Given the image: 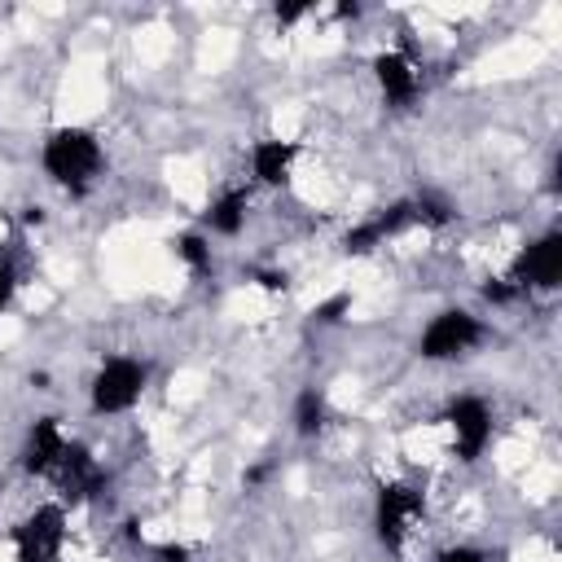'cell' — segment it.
<instances>
[{"label":"cell","mask_w":562,"mask_h":562,"mask_svg":"<svg viewBox=\"0 0 562 562\" xmlns=\"http://www.w3.org/2000/svg\"><path fill=\"white\" fill-rule=\"evenodd\" d=\"M40 167H44V176H48L57 189H66L70 198H83V193L97 184L101 167H105V149H101V140H97L92 127L66 123V127H53V132L44 136V145H40Z\"/></svg>","instance_id":"obj_1"},{"label":"cell","mask_w":562,"mask_h":562,"mask_svg":"<svg viewBox=\"0 0 562 562\" xmlns=\"http://www.w3.org/2000/svg\"><path fill=\"white\" fill-rule=\"evenodd\" d=\"M145 382H149L145 360H136V356H110V360L97 369L92 386H88V404H92V413H97V417L127 413V408H136V404H140Z\"/></svg>","instance_id":"obj_2"},{"label":"cell","mask_w":562,"mask_h":562,"mask_svg":"<svg viewBox=\"0 0 562 562\" xmlns=\"http://www.w3.org/2000/svg\"><path fill=\"white\" fill-rule=\"evenodd\" d=\"M9 540L18 562H57L66 549V505L61 501L35 505L22 522H13Z\"/></svg>","instance_id":"obj_3"},{"label":"cell","mask_w":562,"mask_h":562,"mask_svg":"<svg viewBox=\"0 0 562 562\" xmlns=\"http://www.w3.org/2000/svg\"><path fill=\"white\" fill-rule=\"evenodd\" d=\"M487 338V325L474 316V312H465V307H443V312H435L430 321H426V329H422V338H417V356L422 360H457V356H465L470 347H479Z\"/></svg>","instance_id":"obj_4"},{"label":"cell","mask_w":562,"mask_h":562,"mask_svg":"<svg viewBox=\"0 0 562 562\" xmlns=\"http://www.w3.org/2000/svg\"><path fill=\"white\" fill-rule=\"evenodd\" d=\"M422 514H426V501L413 483H382L378 487V505H373V527H378V540L382 549L400 553L404 540L422 527Z\"/></svg>","instance_id":"obj_5"},{"label":"cell","mask_w":562,"mask_h":562,"mask_svg":"<svg viewBox=\"0 0 562 562\" xmlns=\"http://www.w3.org/2000/svg\"><path fill=\"white\" fill-rule=\"evenodd\" d=\"M443 422L452 430V452L465 465H474L492 443V408L479 395H452L443 408Z\"/></svg>","instance_id":"obj_6"},{"label":"cell","mask_w":562,"mask_h":562,"mask_svg":"<svg viewBox=\"0 0 562 562\" xmlns=\"http://www.w3.org/2000/svg\"><path fill=\"white\" fill-rule=\"evenodd\" d=\"M505 281L518 294H527V290H553L562 281V233H544L531 246H522Z\"/></svg>","instance_id":"obj_7"},{"label":"cell","mask_w":562,"mask_h":562,"mask_svg":"<svg viewBox=\"0 0 562 562\" xmlns=\"http://www.w3.org/2000/svg\"><path fill=\"white\" fill-rule=\"evenodd\" d=\"M53 483H57V492H61L66 505H88V501L101 496L105 470L97 465V457H92L83 443L70 439L66 452H61V461H57V470H53Z\"/></svg>","instance_id":"obj_8"},{"label":"cell","mask_w":562,"mask_h":562,"mask_svg":"<svg viewBox=\"0 0 562 562\" xmlns=\"http://www.w3.org/2000/svg\"><path fill=\"white\" fill-rule=\"evenodd\" d=\"M369 70H373V83H378V92H382V101H386L391 110H408V105L417 101L422 75H417V61H413L404 48H382V53H373Z\"/></svg>","instance_id":"obj_9"},{"label":"cell","mask_w":562,"mask_h":562,"mask_svg":"<svg viewBox=\"0 0 562 562\" xmlns=\"http://www.w3.org/2000/svg\"><path fill=\"white\" fill-rule=\"evenodd\" d=\"M66 443H70V435L61 430L57 417H35V426L26 430V443H22V470L31 479H53Z\"/></svg>","instance_id":"obj_10"},{"label":"cell","mask_w":562,"mask_h":562,"mask_svg":"<svg viewBox=\"0 0 562 562\" xmlns=\"http://www.w3.org/2000/svg\"><path fill=\"white\" fill-rule=\"evenodd\" d=\"M408 224H413V202H391V206L373 211L369 220H360L356 228H347V237H342V250H351V255H364V250L382 246L386 237L404 233Z\"/></svg>","instance_id":"obj_11"},{"label":"cell","mask_w":562,"mask_h":562,"mask_svg":"<svg viewBox=\"0 0 562 562\" xmlns=\"http://www.w3.org/2000/svg\"><path fill=\"white\" fill-rule=\"evenodd\" d=\"M299 140H281V136H268V140H255L250 145V176L268 189H281L290 184V167L299 158Z\"/></svg>","instance_id":"obj_12"},{"label":"cell","mask_w":562,"mask_h":562,"mask_svg":"<svg viewBox=\"0 0 562 562\" xmlns=\"http://www.w3.org/2000/svg\"><path fill=\"white\" fill-rule=\"evenodd\" d=\"M246 206H250V189H241V184L220 189L215 202L206 206V228L220 237H237L246 228Z\"/></svg>","instance_id":"obj_13"},{"label":"cell","mask_w":562,"mask_h":562,"mask_svg":"<svg viewBox=\"0 0 562 562\" xmlns=\"http://www.w3.org/2000/svg\"><path fill=\"white\" fill-rule=\"evenodd\" d=\"M294 435L299 439H312V435H321V426H325V395L316 391V386H303L299 395H294Z\"/></svg>","instance_id":"obj_14"},{"label":"cell","mask_w":562,"mask_h":562,"mask_svg":"<svg viewBox=\"0 0 562 562\" xmlns=\"http://www.w3.org/2000/svg\"><path fill=\"white\" fill-rule=\"evenodd\" d=\"M176 255H180L193 272H206V268H211V241H206L202 233H180V237H176Z\"/></svg>","instance_id":"obj_15"},{"label":"cell","mask_w":562,"mask_h":562,"mask_svg":"<svg viewBox=\"0 0 562 562\" xmlns=\"http://www.w3.org/2000/svg\"><path fill=\"white\" fill-rule=\"evenodd\" d=\"M347 307H351V299H347V294H334V299L316 303V307H312V316H316L321 325H334V321H338V316H342Z\"/></svg>","instance_id":"obj_16"},{"label":"cell","mask_w":562,"mask_h":562,"mask_svg":"<svg viewBox=\"0 0 562 562\" xmlns=\"http://www.w3.org/2000/svg\"><path fill=\"white\" fill-rule=\"evenodd\" d=\"M13 294H18V268L0 255V312L13 303Z\"/></svg>","instance_id":"obj_17"},{"label":"cell","mask_w":562,"mask_h":562,"mask_svg":"<svg viewBox=\"0 0 562 562\" xmlns=\"http://www.w3.org/2000/svg\"><path fill=\"white\" fill-rule=\"evenodd\" d=\"M439 562H487V553L474 549V544H452V549L439 553Z\"/></svg>","instance_id":"obj_18"},{"label":"cell","mask_w":562,"mask_h":562,"mask_svg":"<svg viewBox=\"0 0 562 562\" xmlns=\"http://www.w3.org/2000/svg\"><path fill=\"white\" fill-rule=\"evenodd\" d=\"M483 299H487V303H514V299H518V290H514V285H509V281L501 277V281L483 285Z\"/></svg>","instance_id":"obj_19"},{"label":"cell","mask_w":562,"mask_h":562,"mask_svg":"<svg viewBox=\"0 0 562 562\" xmlns=\"http://www.w3.org/2000/svg\"><path fill=\"white\" fill-rule=\"evenodd\" d=\"M154 558H158V562H189V549H184V544H158Z\"/></svg>","instance_id":"obj_20"},{"label":"cell","mask_w":562,"mask_h":562,"mask_svg":"<svg viewBox=\"0 0 562 562\" xmlns=\"http://www.w3.org/2000/svg\"><path fill=\"white\" fill-rule=\"evenodd\" d=\"M307 13V4H277V22H299Z\"/></svg>","instance_id":"obj_21"},{"label":"cell","mask_w":562,"mask_h":562,"mask_svg":"<svg viewBox=\"0 0 562 562\" xmlns=\"http://www.w3.org/2000/svg\"><path fill=\"white\" fill-rule=\"evenodd\" d=\"M255 281H259L263 290H285V277H281V272H255Z\"/></svg>","instance_id":"obj_22"},{"label":"cell","mask_w":562,"mask_h":562,"mask_svg":"<svg viewBox=\"0 0 562 562\" xmlns=\"http://www.w3.org/2000/svg\"><path fill=\"white\" fill-rule=\"evenodd\" d=\"M0 492H4V487H0Z\"/></svg>","instance_id":"obj_23"}]
</instances>
